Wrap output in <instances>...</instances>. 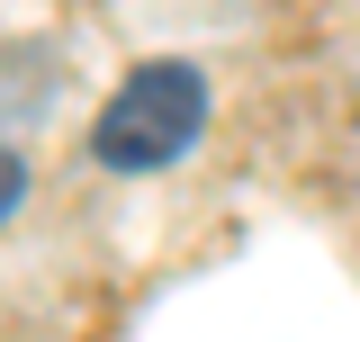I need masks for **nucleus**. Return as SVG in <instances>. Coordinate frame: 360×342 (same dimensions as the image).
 Segmentation results:
<instances>
[{
    "label": "nucleus",
    "instance_id": "1",
    "mask_svg": "<svg viewBox=\"0 0 360 342\" xmlns=\"http://www.w3.org/2000/svg\"><path fill=\"white\" fill-rule=\"evenodd\" d=\"M198 127H207V82L189 63H135L117 82V99L99 108L90 153L108 171H162L198 144Z\"/></svg>",
    "mask_w": 360,
    "mask_h": 342
},
{
    "label": "nucleus",
    "instance_id": "2",
    "mask_svg": "<svg viewBox=\"0 0 360 342\" xmlns=\"http://www.w3.org/2000/svg\"><path fill=\"white\" fill-rule=\"evenodd\" d=\"M18 208V153H0V216Z\"/></svg>",
    "mask_w": 360,
    "mask_h": 342
}]
</instances>
